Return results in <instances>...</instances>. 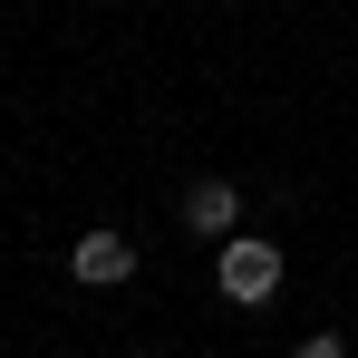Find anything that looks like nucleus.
<instances>
[{"instance_id": "nucleus-3", "label": "nucleus", "mask_w": 358, "mask_h": 358, "mask_svg": "<svg viewBox=\"0 0 358 358\" xmlns=\"http://www.w3.org/2000/svg\"><path fill=\"white\" fill-rule=\"evenodd\" d=\"M68 281H78V291H117V281H136V242H126V233H78Z\"/></svg>"}, {"instance_id": "nucleus-4", "label": "nucleus", "mask_w": 358, "mask_h": 358, "mask_svg": "<svg viewBox=\"0 0 358 358\" xmlns=\"http://www.w3.org/2000/svg\"><path fill=\"white\" fill-rule=\"evenodd\" d=\"M300 358H349V339H329V329H310V339H300Z\"/></svg>"}, {"instance_id": "nucleus-5", "label": "nucleus", "mask_w": 358, "mask_h": 358, "mask_svg": "<svg viewBox=\"0 0 358 358\" xmlns=\"http://www.w3.org/2000/svg\"><path fill=\"white\" fill-rule=\"evenodd\" d=\"M126 358H155V349H126Z\"/></svg>"}, {"instance_id": "nucleus-1", "label": "nucleus", "mask_w": 358, "mask_h": 358, "mask_svg": "<svg viewBox=\"0 0 358 358\" xmlns=\"http://www.w3.org/2000/svg\"><path fill=\"white\" fill-rule=\"evenodd\" d=\"M281 242H262V233H233V242H213V291L233 300V310H262V300L281 291Z\"/></svg>"}, {"instance_id": "nucleus-2", "label": "nucleus", "mask_w": 358, "mask_h": 358, "mask_svg": "<svg viewBox=\"0 0 358 358\" xmlns=\"http://www.w3.org/2000/svg\"><path fill=\"white\" fill-rule=\"evenodd\" d=\"M175 213H184V233H203V242H233V233H242V184H233V175H194Z\"/></svg>"}]
</instances>
